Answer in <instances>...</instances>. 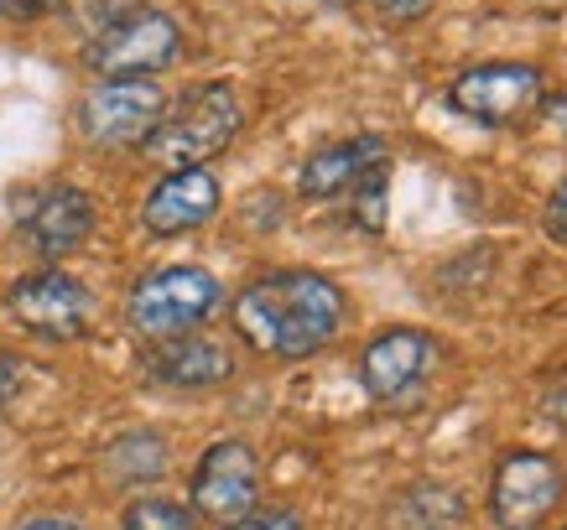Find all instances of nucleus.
<instances>
[{
	"mask_svg": "<svg viewBox=\"0 0 567 530\" xmlns=\"http://www.w3.org/2000/svg\"><path fill=\"white\" fill-rule=\"evenodd\" d=\"M344 323V291L318 271H271L256 276L235 297L240 339L271 360H308Z\"/></svg>",
	"mask_w": 567,
	"mask_h": 530,
	"instance_id": "1",
	"label": "nucleus"
},
{
	"mask_svg": "<svg viewBox=\"0 0 567 530\" xmlns=\"http://www.w3.org/2000/svg\"><path fill=\"white\" fill-rule=\"evenodd\" d=\"M240 131V100L229 84H198L173 115H162L156 131L146 136V156L156 167H204L208 156H219Z\"/></svg>",
	"mask_w": 567,
	"mask_h": 530,
	"instance_id": "2",
	"label": "nucleus"
},
{
	"mask_svg": "<svg viewBox=\"0 0 567 530\" xmlns=\"http://www.w3.org/2000/svg\"><path fill=\"white\" fill-rule=\"evenodd\" d=\"M224 302V287L198 266H167V271H152L146 281H136L131 302H125V318L146 343L162 339H183L188 328L208 323Z\"/></svg>",
	"mask_w": 567,
	"mask_h": 530,
	"instance_id": "3",
	"label": "nucleus"
},
{
	"mask_svg": "<svg viewBox=\"0 0 567 530\" xmlns=\"http://www.w3.org/2000/svg\"><path fill=\"white\" fill-rule=\"evenodd\" d=\"M183 52V32L167 11H125L115 27H104L89 48V69L100 79H152L173 69Z\"/></svg>",
	"mask_w": 567,
	"mask_h": 530,
	"instance_id": "4",
	"label": "nucleus"
},
{
	"mask_svg": "<svg viewBox=\"0 0 567 530\" xmlns=\"http://www.w3.org/2000/svg\"><path fill=\"white\" fill-rule=\"evenodd\" d=\"M547 100V79L532 63H480L453 79L447 104L480 125H520Z\"/></svg>",
	"mask_w": 567,
	"mask_h": 530,
	"instance_id": "5",
	"label": "nucleus"
},
{
	"mask_svg": "<svg viewBox=\"0 0 567 530\" xmlns=\"http://www.w3.org/2000/svg\"><path fill=\"white\" fill-rule=\"evenodd\" d=\"M162 115H167V94L152 79H104L79 104V131L94 146H146Z\"/></svg>",
	"mask_w": 567,
	"mask_h": 530,
	"instance_id": "6",
	"label": "nucleus"
},
{
	"mask_svg": "<svg viewBox=\"0 0 567 530\" xmlns=\"http://www.w3.org/2000/svg\"><path fill=\"white\" fill-rule=\"evenodd\" d=\"M432 370H437V343L422 328H385L360 354V380L380 406H412Z\"/></svg>",
	"mask_w": 567,
	"mask_h": 530,
	"instance_id": "7",
	"label": "nucleus"
},
{
	"mask_svg": "<svg viewBox=\"0 0 567 530\" xmlns=\"http://www.w3.org/2000/svg\"><path fill=\"white\" fill-rule=\"evenodd\" d=\"M563 505V468L547 453H505L489 489V515L499 530H536Z\"/></svg>",
	"mask_w": 567,
	"mask_h": 530,
	"instance_id": "8",
	"label": "nucleus"
},
{
	"mask_svg": "<svg viewBox=\"0 0 567 530\" xmlns=\"http://www.w3.org/2000/svg\"><path fill=\"white\" fill-rule=\"evenodd\" d=\"M6 308H11V318L21 328H32L42 339H79L89 328L94 297L69 271H32L6 291Z\"/></svg>",
	"mask_w": 567,
	"mask_h": 530,
	"instance_id": "9",
	"label": "nucleus"
},
{
	"mask_svg": "<svg viewBox=\"0 0 567 530\" xmlns=\"http://www.w3.org/2000/svg\"><path fill=\"white\" fill-rule=\"evenodd\" d=\"M260 463L245 443H214L193 468V515L235 526L240 515L256 510Z\"/></svg>",
	"mask_w": 567,
	"mask_h": 530,
	"instance_id": "10",
	"label": "nucleus"
},
{
	"mask_svg": "<svg viewBox=\"0 0 567 530\" xmlns=\"http://www.w3.org/2000/svg\"><path fill=\"white\" fill-rule=\"evenodd\" d=\"M214 214H219V183H214V172H204V167L167 172V177L146 193V204H141V224H146L152 235H188V229L208 224Z\"/></svg>",
	"mask_w": 567,
	"mask_h": 530,
	"instance_id": "11",
	"label": "nucleus"
},
{
	"mask_svg": "<svg viewBox=\"0 0 567 530\" xmlns=\"http://www.w3.org/2000/svg\"><path fill=\"white\" fill-rule=\"evenodd\" d=\"M380 172H385V141L354 136V141H339V146H323L318 156H308L297 188L308 193V198H339V193H360Z\"/></svg>",
	"mask_w": 567,
	"mask_h": 530,
	"instance_id": "12",
	"label": "nucleus"
},
{
	"mask_svg": "<svg viewBox=\"0 0 567 530\" xmlns=\"http://www.w3.org/2000/svg\"><path fill=\"white\" fill-rule=\"evenodd\" d=\"M21 235L42 256H69L94 235V198L79 188H48L21 214Z\"/></svg>",
	"mask_w": 567,
	"mask_h": 530,
	"instance_id": "13",
	"label": "nucleus"
},
{
	"mask_svg": "<svg viewBox=\"0 0 567 530\" xmlns=\"http://www.w3.org/2000/svg\"><path fill=\"white\" fill-rule=\"evenodd\" d=\"M141 370H146L156 385L208 391V385H224V380L235 375V360H229V349L214 339H162L146 349Z\"/></svg>",
	"mask_w": 567,
	"mask_h": 530,
	"instance_id": "14",
	"label": "nucleus"
},
{
	"mask_svg": "<svg viewBox=\"0 0 567 530\" xmlns=\"http://www.w3.org/2000/svg\"><path fill=\"white\" fill-rule=\"evenodd\" d=\"M104 474L115 484H152L167 474V443L156 432H131L104 453Z\"/></svg>",
	"mask_w": 567,
	"mask_h": 530,
	"instance_id": "15",
	"label": "nucleus"
},
{
	"mask_svg": "<svg viewBox=\"0 0 567 530\" xmlns=\"http://www.w3.org/2000/svg\"><path fill=\"white\" fill-rule=\"evenodd\" d=\"M125 530H198V515L188 510V505H177V499H131L121 515Z\"/></svg>",
	"mask_w": 567,
	"mask_h": 530,
	"instance_id": "16",
	"label": "nucleus"
},
{
	"mask_svg": "<svg viewBox=\"0 0 567 530\" xmlns=\"http://www.w3.org/2000/svg\"><path fill=\"white\" fill-rule=\"evenodd\" d=\"M224 530H302V520H297V510H250Z\"/></svg>",
	"mask_w": 567,
	"mask_h": 530,
	"instance_id": "17",
	"label": "nucleus"
},
{
	"mask_svg": "<svg viewBox=\"0 0 567 530\" xmlns=\"http://www.w3.org/2000/svg\"><path fill=\"white\" fill-rule=\"evenodd\" d=\"M437 6V0H375L380 21H395V27H406V21H422Z\"/></svg>",
	"mask_w": 567,
	"mask_h": 530,
	"instance_id": "18",
	"label": "nucleus"
},
{
	"mask_svg": "<svg viewBox=\"0 0 567 530\" xmlns=\"http://www.w3.org/2000/svg\"><path fill=\"white\" fill-rule=\"evenodd\" d=\"M21 375H27V370H21L17 354H0V411L21 395Z\"/></svg>",
	"mask_w": 567,
	"mask_h": 530,
	"instance_id": "19",
	"label": "nucleus"
},
{
	"mask_svg": "<svg viewBox=\"0 0 567 530\" xmlns=\"http://www.w3.org/2000/svg\"><path fill=\"white\" fill-rule=\"evenodd\" d=\"M48 11H58V0H0V17L6 21H37Z\"/></svg>",
	"mask_w": 567,
	"mask_h": 530,
	"instance_id": "20",
	"label": "nucleus"
},
{
	"mask_svg": "<svg viewBox=\"0 0 567 530\" xmlns=\"http://www.w3.org/2000/svg\"><path fill=\"white\" fill-rule=\"evenodd\" d=\"M542 121H547V131H557V136L567 141V94H547L542 100V110H536Z\"/></svg>",
	"mask_w": 567,
	"mask_h": 530,
	"instance_id": "21",
	"label": "nucleus"
},
{
	"mask_svg": "<svg viewBox=\"0 0 567 530\" xmlns=\"http://www.w3.org/2000/svg\"><path fill=\"white\" fill-rule=\"evenodd\" d=\"M547 224H551V235L557 240H567V183L557 193H551V204H547Z\"/></svg>",
	"mask_w": 567,
	"mask_h": 530,
	"instance_id": "22",
	"label": "nucleus"
},
{
	"mask_svg": "<svg viewBox=\"0 0 567 530\" xmlns=\"http://www.w3.org/2000/svg\"><path fill=\"white\" fill-rule=\"evenodd\" d=\"M21 530H84V526H73V520H58V515H42V520H27Z\"/></svg>",
	"mask_w": 567,
	"mask_h": 530,
	"instance_id": "23",
	"label": "nucleus"
},
{
	"mask_svg": "<svg viewBox=\"0 0 567 530\" xmlns=\"http://www.w3.org/2000/svg\"><path fill=\"white\" fill-rule=\"evenodd\" d=\"M297 6H349V0H297Z\"/></svg>",
	"mask_w": 567,
	"mask_h": 530,
	"instance_id": "24",
	"label": "nucleus"
}]
</instances>
